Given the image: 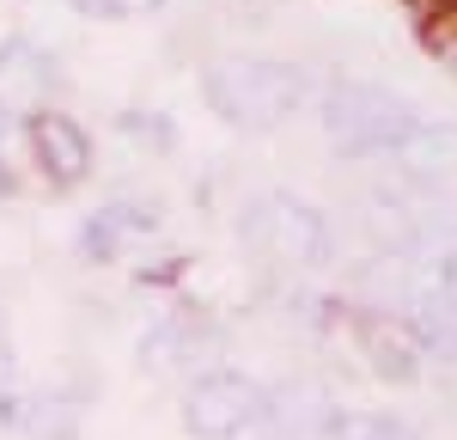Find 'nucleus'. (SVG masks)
Wrapping results in <instances>:
<instances>
[{"label":"nucleus","mask_w":457,"mask_h":440,"mask_svg":"<svg viewBox=\"0 0 457 440\" xmlns=\"http://www.w3.org/2000/svg\"><path fill=\"white\" fill-rule=\"evenodd\" d=\"M396 178L403 183H445L457 178V123H427L409 135V141L396 147Z\"/></svg>","instance_id":"obj_10"},{"label":"nucleus","mask_w":457,"mask_h":440,"mask_svg":"<svg viewBox=\"0 0 457 440\" xmlns=\"http://www.w3.org/2000/svg\"><path fill=\"white\" fill-rule=\"evenodd\" d=\"M202 349H208V325L195 318V312H177V306H165V312H153L141 325V367L146 373H202Z\"/></svg>","instance_id":"obj_8"},{"label":"nucleus","mask_w":457,"mask_h":440,"mask_svg":"<svg viewBox=\"0 0 457 440\" xmlns=\"http://www.w3.org/2000/svg\"><path fill=\"white\" fill-rule=\"evenodd\" d=\"M25 141H31V165H37L49 183H55V190L86 183V178H92V165H98V147H92V135L73 123L68 110H31Z\"/></svg>","instance_id":"obj_7"},{"label":"nucleus","mask_w":457,"mask_h":440,"mask_svg":"<svg viewBox=\"0 0 457 440\" xmlns=\"http://www.w3.org/2000/svg\"><path fill=\"white\" fill-rule=\"evenodd\" d=\"M6 379H19V361H12V349H6V325H0V385Z\"/></svg>","instance_id":"obj_14"},{"label":"nucleus","mask_w":457,"mask_h":440,"mask_svg":"<svg viewBox=\"0 0 457 440\" xmlns=\"http://www.w3.org/2000/svg\"><path fill=\"white\" fill-rule=\"evenodd\" d=\"M0 428L19 440H79L86 428V398L62 385H25L6 379L0 385Z\"/></svg>","instance_id":"obj_6"},{"label":"nucleus","mask_w":457,"mask_h":440,"mask_svg":"<svg viewBox=\"0 0 457 440\" xmlns=\"http://www.w3.org/2000/svg\"><path fill=\"white\" fill-rule=\"evenodd\" d=\"M62 86V62L49 49H37L31 37H6L0 43V105L6 110H31Z\"/></svg>","instance_id":"obj_9"},{"label":"nucleus","mask_w":457,"mask_h":440,"mask_svg":"<svg viewBox=\"0 0 457 440\" xmlns=\"http://www.w3.org/2000/svg\"><path fill=\"white\" fill-rule=\"evenodd\" d=\"M317 73L305 62H281V55H220L202 68V98L220 123L262 135V129H281L287 116L312 105Z\"/></svg>","instance_id":"obj_1"},{"label":"nucleus","mask_w":457,"mask_h":440,"mask_svg":"<svg viewBox=\"0 0 457 440\" xmlns=\"http://www.w3.org/2000/svg\"><path fill=\"white\" fill-rule=\"evenodd\" d=\"M177 422L189 440H245L256 428H275L281 422V398L245 373V367H202L183 398H177Z\"/></svg>","instance_id":"obj_4"},{"label":"nucleus","mask_w":457,"mask_h":440,"mask_svg":"<svg viewBox=\"0 0 457 440\" xmlns=\"http://www.w3.org/2000/svg\"><path fill=\"white\" fill-rule=\"evenodd\" d=\"M86 13H129V6H141V0H79Z\"/></svg>","instance_id":"obj_15"},{"label":"nucleus","mask_w":457,"mask_h":440,"mask_svg":"<svg viewBox=\"0 0 457 440\" xmlns=\"http://www.w3.org/2000/svg\"><path fill=\"white\" fill-rule=\"evenodd\" d=\"M159 233H165V208L159 202H146V196H110L104 208H92V215L79 220L73 251H79V263H129Z\"/></svg>","instance_id":"obj_5"},{"label":"nucleus","mask_w":457,"mask_h":440,"mask_svg":"<svg viewBox=\"0 0 457 440\" xmlns=\"http://www.w3.org/2000/svg\"><path fill=\"white\" fill-rule=\"evenodd\" d=\"M317 116H323V135L342 159H396V147L421 129V110L409 105L403 92L390 86H372V80H342L317 98Z\"/></svg>","instance_id":"obj_3"},{"label":"nucleus","mask_w":457,"mask_h":440,"mask_svg":"<svg viewBox=\"0 0 457 440\" xmlns=\"http://www.w3.org/2000/svg\"><path fill=\"white\" fill-rule=\"evenodd\" d=\"M238 245L256 257H269V263H281V269H299V275H312V269H329L336 263V220L323 215L317 202L305 196H293V190H262V196H250L245 208H238Z\"/></svg>","instance_id":"obj_2"},{"label":"nucleus","mask_w":457,"mask_h":440,"mask_svg":"<svg viewBox=\"0 0 457 440\" xmlns=\"http://www.w3.org/2000/svg\"><path fill=\"white\" fill-rule=\"evenodd\" d=\"M122 129H129L141 147H153V153H171V141H177V129H171L165 110H122Z\"/></svg>","instance_id":"obj_13"},{"label":"nucleus","mask_w":457,"mask_h":440,"mask_svg":"<svg viewBox=\"0 0 457 440\" xmlns=\"http://www.w3.org/2000/svg\"><path fill=\"white\" fill-rule=\"evenodd\" d=\"M323 435L329 440H421L403 416H390V410H329Z\"/></svg>","instance_id":"obj_11"},{"label":"nucleus","mask_w":457,"mask_h":440,"mask_svg":"<svg viewBox=\"0 0 457 440\" xmlns=\"http://www.w3.org/2000/svg\"><path fill=\"white\" fill-rule=\"evenodd\" d=\"M366 355H372V367L385 373V379H415V367H421V349L409 343V330H372L366 336Z\"/></svg>","instance_id":"obj_12"}]
</instances>
